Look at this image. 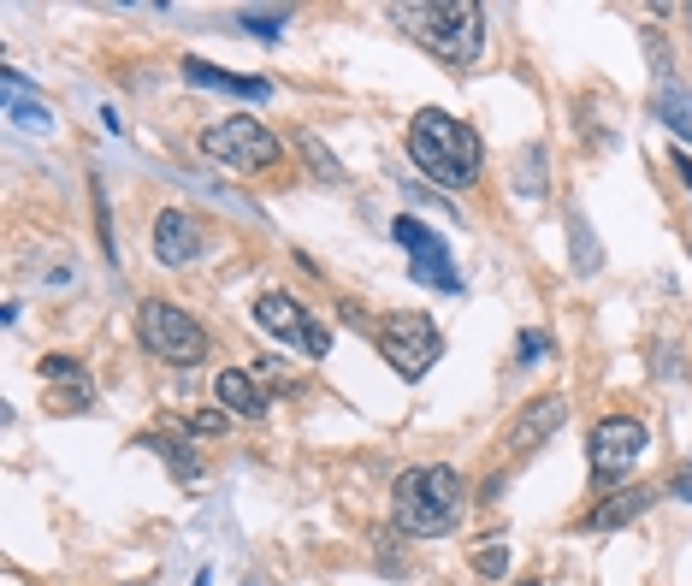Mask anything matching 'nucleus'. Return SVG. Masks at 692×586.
Masks as SVG:
<instances>
[{"label": "nucleus", "instance_id": "obj_26", "mask_svg": "<svg viewBox=\"0 0 692 586\" xmlns=\"http://www.w3.org/2000/svg\"><path fill=\"white\" fill-rule=\"evenodd\" d=\"M226 409H208V415H196V421H189V433H226Z\"/></svg>", "mask_w": 692, "mask_h": 586}, {"label": "nucleus", "instance_id": "obj_29", "mask_svg": "<svg viewBox=\"0 0 692 586\" xmlns=\"http://www.w3.org/2000/svg\"><path fill=\"white\" fill-rule=\"evenodd\" d=\"M521 586H539V581H521Z\"/></svg>", "mask_w": 692, "mask_h": 586}, {"label": "nucleus", "instance_id": "obj_28", "mask_svg": "<svg viewBox=\"0 0 692 586\" xmlns=\"http://www.w3.org/2000/svg\"><path fill=\"white\" fill-rule=\"evenodd\" d=\"M669 166H674V172H681V184L692 189V154H687V149H674V154H669Z\"/></svg>", "mask_w": 692, "mask_h": 586}, {"label": "nucleus", "instance_id": "obj_19", "mask_svg": "<svg viewBox=\"0 0 692 586\" xmlns=\"http://www.w3.org/2000/svg\"><path fill=\"white\" fill-rule=\"evenodd\" d=\"M297 149L308 154V166H314L326 184H344V166H337V154H332V149H320V137H314V130H302V137H297Z\"/></svg>", "mask_w": 692, "mask_h": 586}, {"label": "nucleus", "instance_id": "obj_18", "mask_svg": "<svg viewBox=\"0 0 692 586\" xmlns=\"http://www.w3.org/2000/svg\"><path fill=\"white\" fill-rule=\"evenodd\" d=\"M7 113H12V125L19 130H31V137H48L54 130V107H42V101H7Z\"/></svg>", "mask_w": 692, "mask_h": 586}, {"label": "nucleus", "instance_id": "obj_14", "mask_svg": "<svg viewBox=\"0 0 692 586\" xmlns=\"http://www.w3.org/2000/svg\"><path fill=\"white\" fill-rule=\"evenodd\" d=\"M184 83H196V90H219V95H243V101H267L273 95L267 78H238V71H226V66L196 60V54H184Z\"/></svg>", "mask_w": 692, "mask_h": 586}, {"label": "nucleus", "instance_id": "obj_22", "mask_svg": "<svg viewBox=\"0 0 692 586\" xmlns=\"http://www.w3.org/2000/svg\"><path fill=\"white\" fill-rule=\"evenodd\" d=\"M474 575H485V581H504V575H509V545H497V539H492V545H485V551L474 556Z\"/></svg>", "mask_w": 692, "mask_h": 586}, {"label": "nucleus", "instance_id": "obj_6", "mask_svg": "<svg viewBox=\"0 0 692 586\" xmlns=\"http://www.w3.org/2000/svg\"><path fill=\"white\" fill-rule=\"evenodd\" d=\"M201 154L214 160V166L226 172H243V179H255V172L278 166V137L261 119H243V113H231V119H219L201 130Z\"/></svg>", "mask_w": 692, "mask_h": 586}, {"label": "nucleus", "instance_id": "obj_1", "mask_svg": "<svg viewBox=\"0 0 692 586\" xmlns=\"http://www.w3.org/2000/svg\"><path fill=\"white\" fill-rule=\"evenodd\" d=\"M408 160L420 166L426 184L438 189H468L480 184V166H485V149H480V130L462 125L455 113L445 107H420L415 119H408Z\"/></svg>", "mask_w": 692, "mask_h": 586}, {"label": "nucleus", "instance_id": "obj_7", "mask_svg": "<svg viewBox=\"0 0 692 586\" xmlns=\"http://www.w3.org/2000/svg\"><path fill=\"white\" fill-rule=\"evenodd\" d=\"M255 326L267 332V338H278L285 349H297V356H314V361L332 356V326H320L314 309L297 302L290 290H261L255 297Z\"/></svg>", "mask_w": 692, "mask_h": 586}, {"label": "nucleus", "instance_id": "obj_21", "mask_svg": "<svg viewBox=\"0 0 692 586\" xmlns=\"http://www.w3.org/2000/svg\"><path fill=\"white\" fill-rule=\"evenodd\" d=\"M521 196H544V149L539 142L521 154Z\"/></svg>", "mask_w": 692, "mask_h": 586}, {"label": "nucleus", "instance_id": "obj_10", "mask_svg": "<svg viewBox=\"0 0 692 586\" xmlns=\"http://www.w3.org/2000/svg\"><path fill=\"white\" fill-rule=\"evenodd\" d=\"M201 249H208V231H201V219L189 208L154 214V261L160 267H189V261H201Z\"/></svg>", "mask_w": 692, "mask_h": 586}, {"label": "nucleus", "instance_id": "obj_2", "mask_svg": "<svg viewBox=\"0 0 692 586\" xmlns=\"http://www.w3.org/2000/svg\"><path fill=\"white\" fill-rule=\"evenodd\" d=\"M462 504H468V486L445 462L403 468L396 486H391V521H396V533H408V539L450 533V527L462 521Z\"/></svg>", "mask_w": 692, "mask_h": 586}, {"label": "nucleus", "instance_id": "obj_3", "mask_svg": "<svg viewBox=\"0 0 692 586\" xmlns=\"http://www.w3.org/2000/svg\"><path fill=\"white\" fill-rule=\"evenodd\" d=\"M391 19L445 66H474L485 54V12L468 0H420V7H396Z\"/></svg>", "mask_w": 692, "mask_h": 586}, {"label": "nucleus", "instance_id": "obj_15", "mask_svg": "<svg viewBox=\"0 0 692 586\" xmlns=\"http://www.w3.org/2000/svg\"><path fill=\"white\" fill-rule=\"evenodd\" d=\"M651 113H657V119L669 125L681 142H692V90H687V83L662 78L657 90H651Z\"/></svg>", "mask_w": 692, "mask_h": 586}, {"label": "nucleus", "instance_id": "obj_16", "mask_svg": "<svg viewBox=\"0 0 692 586\" xmlns=\"http://www.w3.org/2000/svg\"><path fill=\"white\" fill-rule=\"evenodd\" d=\"M142 450H154L160 462L172 468V480H189V486H196L201 480V457H196V445H189V438H166V433H142L137 438Z\"/></svg>", "mask_w": 692, "mask_h": 586}, {"label": "nucleus", "instance_id": "obj_5", "mask_svg": "<svg viewBox=\"0 0 692 586\" xmlns=\"http://www.w3.org/2000/svg\"><path fill=\"white\" fill-rule=\"evenodd\" d=\"M356 326L379 344V356H385L403 379H420L438 356H445V338H438L432 314H420V309H391L379 320H361L356 314Z\"/></svg>", "mask_w": 692, "mask_h": 586}, {"label": "nucleus", "instance_id": "obj_8", "mask_svg": "<svg viewBox=\"0 0 692 586\" xmlns=\"http://www.w3.org/2000/svg\"><path fill=\"white\" fill-rule=\"evenodd\" d=\"M391 238L408 249V278L415 285H432V290H462V273L450 267V249H445V238H438L426 219H415V214H396L391 219Z\"/></svg>", "mask_w": 692, "mask_h": 586}, {"label": "nucleus", "instance_id": "obj_23", "mask_svg": "<svg viewBox=\"0 0 692 586\" xmlns=\"http://www.w3.org/2000/svg\"><path fill=\"white\" fill-rule=\"evenodd\" d=\"M95 226H101V255H119V243H113V219H107V189L95 179Z\"/></svg>", "mask_w": 692, "mask_h": 586}, {"label": "nucleus", "instance_id": "obj_9", "mask_svg": "<svg viewBox=\"0 0 692 586\" xmlns=\"http://www.w3.org/2000/svg\"><path fill=\"white\" fill-rule=\"evenodd\" d=\"M651 445V433H645V421L633 415H603L592 438H586V462H592L598 480H622L633 462H639V450Z\"/></svg>", "mask_w": 692, "mask_h": 586}, {"label": "nucleus", "instance_id": "obj_24", "mask_svg": "<svg viewBox=\"0 0 692 586\" xmlns=\"http://www.w3.org/2000/svg\"><path fill=\"white\" fill-rule=\"evenodd\" d=\"M42 379H83V361L78 356H42Z\"/></svg>", "mask_w": 692, "mask_h": 586}, {"label": "nucleus", "instance_id": "obj_4", "mask_svg": "<svg viewBox=\"0 0 692 586\" xmlns=\"http://www.w3.org/2000/svg\"><path fill=\"white\" fill-rule=\"evenodd\" d=\"M137 338H142L149 356L166 361V368H201L208 349H214L208 326H201L189 309H178V302H166V297H149L137 309Z\"/></svg>", "mask_w": 692, "mask_h": 586}, {"label": "nucleus", "instance_id": "obj_13", "mask_svg": "<svg viewBox=\"0 0 692 586\" xmlns=\"http://www.w3.org/2000/svg\"><path fill=\"white\" fill-rule=\"evenodd\" d=\"M214 398H219L226 415H238V421H267V403H273L249 368H226V374H219L214 379Z\"/></svg>", "mask_w": 692, "mask_h": 586}, {"label": "nucleus", "instance_id": "obj_12", "mask_svg": "<svg viewBox=\"0 0 692 586\" xmlns=\"http://www.w3.org/2000/svg\"><path fill=\"white\" fill-rule=\"evenodd\" d=\"M657 486H615V492H603L592 509H586V533H615V527H627V521H639L645 509L657 504Z\"/></svg>", "mask_w": 692, "mask_h": 586}, {"label": "nucleus", "instance_id": "obj_25", "mask_svg": "<svg viewBox=\"0 0 692 586\" xmlns=\"http://www.w3.org/2000/svg\"><path fill=\"white\" fill-rule=\"evenodd\" d=\"M544 349H551L544 332H521V361H544Z\"/></svg>", "mask_w": 692, "mask_h": 586}, {"label": "nucleus", "instance_id": "obj_27", "mask_svg": "<svg viewBox=\"0 0 692 586\" xmlns=\"http://www.w3.org/2000/svg\"><path fill=\"white\" fill-rule=\"evenodd\" d=\"M669 497H681V504H692V468H681V474H669V486H662Z\"/></svg>", "mask_w": 692, "mask_h": 586}, {"label": "nucleus", "instance_id": "obj_11", "mask_svg": "<svg viewBox=\"0 0 692 586\" xmlns=\"http://www.w3.org/2000/svg\"><path fill=\"white\" fill-rule=\"evenodd\" d=\"M568 421V398L563 391H539L533 403H521V415H515L509 427V450L515 457H533L539 445H551V433Z\"/></svg>", "mask_w": 692, "mask_h": 586}, {"label": "nucleus", "instance_id": "obj_20", "mask_svg": "<svg viewBox=\"0 0 692 586\" xmlns=\"http://www.w3.org/2000/svg\"><path fill=\"white\" fill-rule=\"evenodd\" d=\"M238 24L249 36H261V42H278L285 36V24H290V12H238Z\"/></svg>", "mask_w": 692, "mask_h": 586}, {"label": "nucleus", "instance_id": "obj_17", "mask_svg": "<svg viewBox=\"0 0 692 586\" xmlns=\"http://www.w3.org/2000/svg\"><path fill=\"white\" fill-rule=\"evenodd\" d=\"M568 238H574V273H580V278H592V273H598V261H603V249H598L592 226H586L580 214H568Z\"/></svg>", "mask_w": 692, "mask_h": 586}]
</instances>
